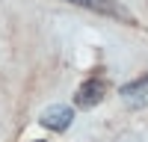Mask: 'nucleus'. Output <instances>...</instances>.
Returning a JSON list of instances; mask_svg holds the SVG:
<instances>
[{
    "mask_svg": "<svg viewBox=\"0 0 148 142\" xmlns=\"http://www.w3.org/2000/svg\"><path fill=\"white\" fill-rule=\"evenodd\" d=\"M104 92H107V86L101 80H86L83 86L74 92V106H80V110H89V106H95V104H101L104 101Z\"/></svg>",
    "mask_w": 148,
    "mask_h": 142,
    "instance_id": "obj_1",
    "label": "nucleus"
},
{
    "mask_svg": "<svg viewBox=\"0 0 148 142\" xmlns=\"http://www.w3.org/2000/svg\"><path fill=\"white\" fill-rule=\"evenodd\" d=\"M68 3H77V6L92 9V12H104V15H110V18H119V21H130V24H133L130 12L121 9L116 0H68Z\"/></svg>",
    "mask_w": 148,
    "mask_h": 142,
    "instance_id": "obj_2",
    "label": "nucleus"
},
{
    "mask_svg": "<svg viewBox=\"0 0 148 142\" xmlns=\"http://www.w3.org/2000/svg\"><path fill=\"white\" fill-rule=\"evenodd\" d=\"M71 122H74V110L71 106H62V104H56V106L42 113V124L51 127V130H68Z\"/></svg>",
    "mask_w": 148,
    "mask_h": 142,
    "instance_id": "obj_3",
    "label": "nucleus"
},
{
    "mask_svg": "<svg viewBox=\"0 0 148 142\" xmlns=\"http://www.w3.org/2000/svg\"><path fill=\"white\" fill-rule=\"evenodd\" d=\"M142 92H148V77H139V80L127 83V86H121V95H125V98H133V95H142Z\"/></svg>",
    "mask_w": 148,
    "mask_h": 142,
    "instance_id": "obj_4",
    "label": "nucleus"
}]
</instances>
